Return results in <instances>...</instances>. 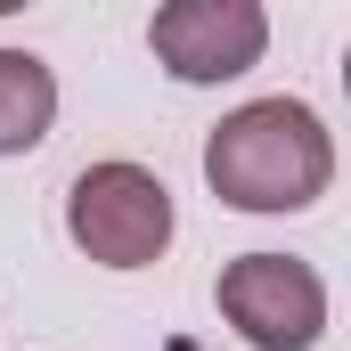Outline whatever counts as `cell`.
Instances as JSON below:
<instances>
[{"label": "cell", "instance_id": "obj_6", "mask_svg": "<svg viewBox=\"0 0 351 351\" xmlns=\"http://www.w3.org/2000/svg\"><path fill=\"white\" fill-rule=\"evenodd\" d=\"M8 8H25V0H0V16H8Z\"/></svg>", "mask_w": 351, "mask_h": 351}, {"label": "cell", "instance_id": "obj_5", "mask_svg": "<svg viewBox=\"0 0 351 351\" xmlns=\"http://www.w3.org/2000/svg\"><path fill=\"white\" fill-rule=\"evenodd\" d=\"M58 123V74L33 49H0V156H33Z\"/></svg>", "mask_w": 351, "mask_h": 351}, {"label": "cell", "instance_id": "obj_2", "mask_svg": "<svg viewBox=\"0 0 351 351\" xmlns=\"http://www.w3.org/2000/svg\"><path fill=\"white\" fill-rule=\"evenodd\" d=\"M66 237L98 269H147L172 245V188L147 164H90L66 188Z\"/></svg>", "mask_w": 351, "mask_h": 351}, {"label": "cell", "instance_id": "obj_4", "mask_svg": "<svg viewBox=\"0 0 351 351\" xmlns=\"http://www.w3.org/2000/svg\"><path fill=\"white\" fill-rule=\"evenodd\" d=\"M147 49L172 82H237L269 49L262 0H164L147 25Z\"/></svg>", "mask_w": 351, "mask_h": 351}, {"label": "cell", "instance_id": "obj_1", "mask_svg": "<svg viewBox=\"0 0 351 351\" xmlns=\"http://www.w3.org/2000/svg\"><path fill=\"white\" fill-rule=\"evenodd\" d=\"M204 180L237 213H302L335 180V139L302 98H254L204 139Z\"/></svg>", "mask_w": 351, "mask_h": 351}, {"label": "cell", "instance_id": "obj_3", "mask_svg": "<svg viewBox=\"0 0 351 351\" xmlns=\"http://www.w3.org/2000/svg\"><path fill=\"white\" fill-rule=\"evenodd\" d=\"M221 319L254 351H311L327 335V286L294 254H237L221 269Z\"/></svg>", "mask_w": 351, "mask_h": 351}]
</instances>
